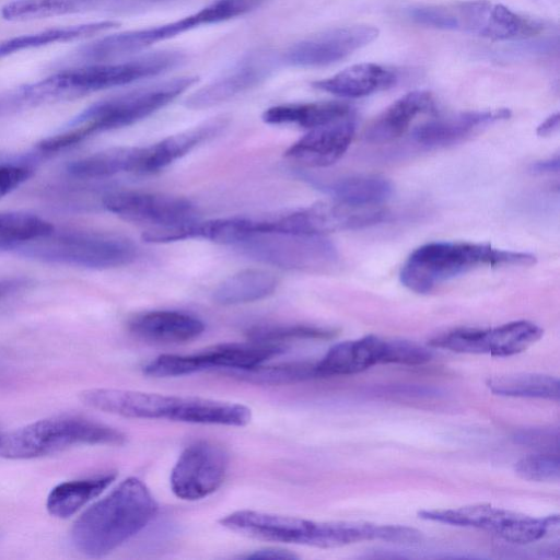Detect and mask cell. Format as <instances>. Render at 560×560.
I'll list each match as a JSON object with an SVG mask.
<instances>
[{
    "instance_id": "603a6c76",
    "label": "cell",
    "mask_w": 560,
    "mask_h": 560,
    "mask_svg": "<svg viewBox=\"0 0 560 560\" xmlns=\"http://www.w3.org/2000/svg\"><path fill=\"white\" fill-rule=\"evenodd\" d=\"M434 110L435 101L430 92H409L385 108L369 125L364 139L373 144L389 143L401 137L418 116Z\"/></svg>"
},
{
    "instance_id": "ba28073f",
    "label": "cell",
    "mask_w": 560,
    "mask_h": 560,
    "mask_svg": "<svg viewBox=\"0 0 560 560\" xmlns=\"http://www.w3.org/2000/svg\"><path fill=\"white\" fill-rule=\"evenodd\" d=\"M125 441V434L109 425L81 417H54L0 433V457L31 459L79 445H120Z\"/></svg>"
},
{
    "instance_id": "7c38bea8",
    "label": "cell",
    "mask_w": 560,
    "mask_h": 560,
    "mask_svg": "<svg viewBox=\"0 0 560 560\" xmlns=\"http://www.w3.org/2000/svg\"><path fill=\"white\" fill-rule=\"evenodd\" d=\"M418 515L425 521L482 529L505 541L522 545L542 539L559 525L557 514L534 517L490 504L422 510Z\"/></svg>"
},
{
    "instance_id": "9a60e30c",
    "label": "cell",
    "mask_w": 560,
    "mask_h": 560,
    "mask_svg": "<svg viewBox=\"0 0 560 560\" xmlns=\"http://www.w3.org/2000/svg\"><path fill=\"white\" fill-rule=\"evenodd\" d=\"M541 327L529 320H514L492 328L459 327L430 340V346L457 353L511 357L539 340Z\"/></svg>"
},
{
    "instance_id": "ffe728a7",
    "label": "cell",
    "mask_w": 560,
    "mask_h": 560,
    "mask_svg": "<svg viewBox=\"0 0 560 560\" xmlns=\"http://www.w3.org/2000/svg\"><path fill=\"white\" fill-rule=\"evenodd\" d=\"M282 351V347L277 343L256 340L220 343L197 353L178 354L176 370L180 376L211 369L244 371L262 364Z\"/></svg>"
},
{
    "instance_id": "e575fe53",
    "label": "cell",
    "mask_w": 560,
    "mask_h": 560,
    "mask_svg": "<svg viewBox=\"0 0 560 560\" xmlns=\"http://www.w3.org/2000/svg\"><path fill=\"white\" fill-rule=\"evenodd\" d=\"M315 362L300 361L280 363L270 366L262 364L244 371H231L230 374L242 380L259 384H289L316 378Z\"/></svg>"
},
{
    "instance_id": "60d3db41",
    "label": "cell",
    "mask_w": 560,
    "mask_h": 560,
    "mask_svg": "<svg viewBox=\"0 0 560 560\" xmlns=\"http://www.w3.org/2000/svg\"><path fill=\"white\" fill-rule=\"evenodd\" d=\"M246 559H296L298 556L290 550L279 548H262L255 550L246 556Z\"/></svg>"
},
{
    "instance_id": "d6a6232c",
    "label": "cell",
    "mask_w": 560,
    "mask_h": 560,
    "mask_svg": "<svg viewBox=\"0 0 560 560\" xmlns=\"http://www.w3.org/2000/svg\"><path fill=\"white\" fill-rule=\"evenodd\" d=\"M489 389L500 396L539 398L558 401L560 383L557 377L538 373H516L487 381Z\"/></svg>"
},
{
    "instance_id": "8992f818",
    "label": "cell",
    "mask_w": 560,
    "mask_h": 560,
    "mask_svg": "<svg viewBox=\"0 0 560 560\" xmlns=\"http://www.w3.org/2000/svg\"><path fill=\"white\" fill-rule=\"evenodd\" d=\"M139 77V65L132 59L84 63L1 93L0 116L71 101L93 92L135 82Z\"/></svg>"
},
{
    "instance_id": "30bf717a",
    "label": "cell",
    "mask_w": 560,
    "mask_h": 560,
    "mask_svg": "<svg viewBox=\"0 0 560 560\" xmlns=\"http://www.w3.org/2000/svg\"><path fill=\"white\" fill-rule=\"evenodd\" d=\"M260 1L214 0L201 10L183 19L96 39L80 47L72 56V59L83 65L113 61L139 52L154 44L173 38L200 25L219 23L245 14L257 7Z\"/></svg>"
},
{
    "instance_id": "5bb4252c",
    "label": "cell",
    "mask_w": 560,
    "mask_h": 560,
    "mask_svg": "<svg viewBox=\"0 0 560 560\" xmlns=\"http://www.w3.org/2000/svg\"><path fill=\"white\" fill-rule=\"evenodd\" d=\"M237 246L254 259L292 270L320 272L338 261L335 246L320 235L260 233Z\"/></svg>"
},
{
    "instance_id": "6da1fadb",
    "label": "cell",
    "mask_w": 560,
    "mask_h": 560,
    "mask_svg": "<svg viewBox=\"0 0 560 560\" xmlns=\"http://www.w3.org/2000/svg\"><path fill=\"white\" fill-rule=\"evenodd\" d=\"M220 524L246 537L317 548H336L361 541L401 542L406 536L401 525L362 522H316L295 516L252 510L225 515Z\"/></svg>"
},
{
    "instance_id": "f35d334b",
    "label": "cell",
    "mask_w": 560,
    "mask_h": 560,
    "mask_svg": "<svg viewBox=\"0 0 560 560\" xmlns=\"http://www.w3.org/2000/svg\"><path fill=\"white\" fill-rule=\"evenodd\" d=\"M516 443L535 447L540 451L558 452L559 432L557 429H527L522 430L514 435Z\"/></svg>"
},
{
    "instance_id": "ac0fdd59",
    "label": "cell",
    "mask_w": 560,
    "mask_h": 560,
    "mask_svg": "<svg viewBox=\"0 0 560 560\" xmlns=\"http://www.w3.org/2000/svg\"><path fill=\"white\" fill-rule=\"evenodd\" d=\"M102 203L107 211L126 221L153 228L187 223L196 217L189 200L163 194L116 190L104 195Z\"/></svg>"
},
{
    "instance_id": "44dd1931",
    "label": "cell",
    "mask_w": 560,
    "mask_h": 560,
    "mask_svg": "<svg viewBox=\"0 0 560 560\" xmlns=\"http://www.w3.org/2000/svg\"><path fill=\"white\" fill-rule=\"evenodd\" d=\"M355 131L350 116L310 129L292 143L284 156L310 167H326L336 163L348 150Z\"/></svg>"
},
{
    "instance_id": "7402d4cb",
    "label": "cell",
    "mask_w": 560,
    "mask_h": 560,
    "mask_svg": "<svg viewBox=\"0 0 560 560\" xmlns=\"http://www.w3.org/2000/svg\"><path fill=\"white\" fill-rule=\"evenodd\" d=\"M506 108L468 110L431 119L413 129L416 142L425 148H442L455 144L480 129L499 120L508 119Z\"/></svg>"
},
{
    "instance_id": "52a82bcc",
    "label": "cell",
    "mask_w": 560,
    "mask_h": 560,
    "mask_svg": "<svg viewBox=\"0 0 560 560\" xmlns=\"http://www.w3.org/2000/svg\"><path fill=\"white\" fill-rule=\"evenodd\" d=\"M408 16L428 27L491 39L524 38L546 30L544 22L487 0L413 7L408 10Z\"/></svg>"
},
{
    "instance_id": "ab89813d",
    "label": "cell",
    "mask_w": 560,
    "mask_h": 560,
    "mask_svg": "<svg viewBox=\"0 0 560 560\" xmlns=\"http://www.w3.org/2000/svg\"><path fill=\"white\" fill-rule=\"evenodd\" d=\"M32 170L25 165L0 164V200L18 188L31 176Z\"/></svg>"
},
{
    "instance_id": "5b68a950",
    "label": "cell",
    "mask_w": 560,
    "mask_h": 560,
    "mask_svg": "<svg viewBox=\"0 0 560 560\" xmlns=\"http://www.w3.org/2000/svg\"><path fill=\"white\" fill-rule=\"evenodd\" d=\"M528 253L499 249L485 243L431 242L415 249L401 267L399 278L409 290L427 294L457 276L485 266H529Z\"/></svg>"
},
{
    "instance_id": "1f68e13d",
    "label": "cell",
    "mask_w": 560,
    "mask_h": 560,
    "mask_svg": "<svg viewBox=\"0 0 560 560\" xmlns=\"http://www.w3.org/2000/svg\"><path fill=\"white\" fill-rule=\"evenodd\" d=\"M278 282V278L268 270L245 269L219 283L212 298L222 305L254 302L270 295Z\"/></svg>"
},
{
    "instance_id": "83f0119b",
    "label": "cell",
    "mask_w": 560,
    "mask_h": 560,
    "mask_svg": "<svg viewBox=\"0 0 560 560\" xmlns=\"http://www.w3.org/2000/svg\"><path fill=\"white\" fill-rule=\"evenodd\" d=\"M116 21H97L14 36L0 40V60L19 51L86 38L115 28Z\"/></svg>"
},
{
    "instance_id": "4fadbf2b",
    "label": "cell",
    "mask_w": 560,
    "mask_h": 560,
    "mask_svg": "<svg viewBox=\"0 0 560 560\" xmlns=\"http://www.w3.org/2000/svg\"><path fill=\"white\" fill-rule=\"evenodd\" d=\"M386 212L380 207H351L335 201L318 202L282 214L257 219V233H287L320 235L343 230H355L384 220Z\"/></svg>"
},
{
    "instance_id": "7a4b0ae2",
    "label": "cell",
    "mask_w": 560,
    "mask_h": 560,
    "mask_svg": "<svg viewBox=\"0 0 560 560\" xmlns=\"http://www.w3.org/2000/svg\"><path fill=\"white\" fill-rule=\"evenodd\" d=\"M158 510L145 483L129 477L75 520L71 542L84 556L103 557L141 532Z\"/></svg>"
},
{
    "instance_id": "836d02e7",
    "label": "cell",
    "mask_w": 560,
    "mask_h": 560,
    "mask_svg": "<svg viewBox=\"0 0 560 560\" xmlns=\"http://www.w3.org/2000/svg\"><path fill=\"white\" fill-rule=\"evenodd\" d=\"M54 228L50 222L33 213L0 211V252L16 250L48 234Z\"/></svg>"
},
{
    "instance_id": "7bdbcfd3",
    "label": "cell",
    "mask_w": 560,
    "mask_h": 560,
    "mask_svg": "<svg viewBox=\"0 0 560 560\" xmlns=\"http://www.w3.org/2000/svg\"><path fill=\"white\" fill-rule=\"evenodd\" d=\"M532 170L537 174L557 173L559 171V159L553 158L533 164Z\"/></svg>"
},
{
    "instance_id": "277c9868",
    "label": "cell",
    "mask_w": 560,
    "mask_h": 560,
    "mask_svg": "<svg viewBox=\"0 0 560 560\" xmlns=\"http://www.w3.org/2000/svg\"><path fill=\"white\" fill-rule=\"evenodd\" d=\"M198 81L174 78L101 100L75 116L62 131L37 143L42 152H57L102 131L132 125L153 114Z\"/></svg>"
},
{
    "instance_id": "3957f363",
    "label": "cell",
    "mask_w": 560,
    "mask_h": 560,
    "mask_svg": "<svg viewBox=\"0 0 560 560\" xmlns=\"http://www.w3.org/2000/svg\"><path fill=\"white\" fill-rule=\"evenodd\" d=\"M80 400L96 410L132 419L244 427L252 419L248 407L197 396H176L151 392L90 388L79 394Z\"/></svg>"
},
{
    "instance_id": "e0dca14e",
    "label": "cell",
    "mask_w": 560,
    "mask_h": 560,
    "mask_svg": "<svg viewBox=\"0 0 560 560\" xmlns=\"http://www.w3.org/2000/svg\"><path fill=\"white\" fill-rule=\"evenodd\" d=\"M281 61V56L269 48L250 50L187 97L185 105L191 109H203L226 102L262 83Z\"/></svg>"
},
{
    "instance_id": "8d00e7d4",
    "label": "cell",
    "mask_w": 560,
    "mask_h": 560,
    "mask_svg": "<svg viewBox=\"0 0 560 560\" xmlns=\"http://www.w3.org/2000/svg\"><path fill=\"white\" fill-rule=\"evenodd\" d=\"M516 475L525 480L537 482L558 481L560 460L558 453L530 454L518 459L514 465Z\"/></svg>"
},
{
    "instance_id": "b9f144b4",
    "label": "cell",
    "mask_w": 560,
    "mask_h": 560,
    "mask_svg": "<svg viewBox=\"0 0 560 560\" xmlns=\"http://www.w3.org/2000/svg\"><path fill=\"white\" fill-rule=\"evenodd\" d=\"M560 116L559 113H555L547 117L538 127L537 135L540 137H547L552 135L559 128Z\"/></svg>"
},
{
    "instance_id": "d4e9b609",
    "label": "cell",
    "mask_w": 560,
    "mask_h": 560,
    "mask_svg": "<svg viewBox=\"0 0 560 560\" xmlns=\"http://www.w3.org/2000/svg\"><path fill=\"white\" fill-rule=\"evenodd\" d=\"M225 116L214 117L194 128L143 147L139 173H152L164 168L194 148L218 136L226 126Z\"/></svg>"
},
{
    "instance_id": "cb8c5ba5",
    "label": "cell",
    "mask_w": 560,
    "mask_h": 560,
    "mask_svg": "<svg viewBox=\"0 0 560 560\" xmlns=\"http://www.w3.org/2000/svg\"><path fill=\"white\" fill-rule=\"evenodd\" d=\"M137 337L159 343H183L198 338L205 324L178 311H151L133 316L128 324Z\"/></svg>"
},
{
    "instance_id": "d590c367",
    "label": "cell",
    "mask_w": 560,
    "mask_h": 560,
    "mask_svg": "<svg viewBox=\"0 0 560 560\" xmlns=\"http://www.w3.org/2000/svg\"><path fill=\"white\" fill-rule=\"evenodd\" d=\"M327 328L310 325H268L255 326L248 329L250 340L277 343L295 339H327L334 336Z\"/></svg>"
},
{
    "instance_id": "8fae6325",
    "label": "cell",
    "mask_w": 560,
    "mask_h": 560,
    "mask_svg": "<svg viewBox=\"0 0 560 560\" xmlns=\"http://www.w3.org/2000/svg\"><path fill=\"white\" fill-rule=\"evenodd\" d=\"M431 359L432 352L415 342L368 335L334 345L314 365L316 377H330L353 375L377 364L422 365Z\"/></svg>"
},
{
    "instance_id": "484cf974",
    "label": "cell",
    "mask_w": 560,
    "mask_h": 560,
    "mask_svg": "<svg viewBox=\"0 0 560 560\" xmlns=\"http://www.w3.org/2000/svg\"><path fill=\"white\" fill-rule=\"evenodd\" d=\"M396 81L397 74L393 70L364 62L348 67L330 78L315 81L312 85L337 96L353 98L389 89Z\"/></svg>"
},
{
    "instance_id": "d6986e66",
    "label": "cell",
    "mask_w": 560,
    "mask_h": 560,
    "mask_svg": "<svg viewBox=\"0 0 560 560\" xmlns=\"http://www.w3.org/2000/svg\"><path fill=\"white\" fill-rule=\"evenodd\" d=\"M378 35L372 25L327 30L291 45L281 60L293 67L315 68L335 63L366 46Z\"/></svg>"
},
{
    "instance_id": "f546056e",
    "label": "cell",
    "mask_w": 560,
    "mask_h": 560,
    "mask_svg": "<svg viewBox=\"0 0 560 560\" xmlns=\"http://www.w3.org/2000/svg\"><path fill=\"white\" fill-rule=\"evenodd\" d=\"M335 201L351 207H380L393 191L392 184L378 175H352L317 185Z\"/></svg>"
},
{
    "instance_id": "4dcf8cb0",
    "label": "cell",
    "mask_w": 560,
    "mask_h": 560,
    "mask_svg": "<svg viewBox=\"0 0 560 560\" xmlns=\"http://www.w3.org/2000/svg\"><path fill=\"white\" fill-rule=\"evenodd\" d=\"M143 147H116L72 161L68 172L78 178L109 177L122 172L139 173Z\"/></svg>"
},
{
    "instance_id": "2e32d148",
    "label": "cell",
    "mask_w": 560,
    "mask_h": 560,
    "mask_svg": "<svg viewBox=\"0 0 560 560\" xmlns=\"http://www.w3.org/2000/svg\"><path fill=\"white\" fill-rule=\"evenodd\" d=\"M229 467L225 450L211 441H196L179 455L171 472L173 493L187 501L203 499L223 483Z\"/></svg>"
},
{
    "instance_id": "74e56055",
    "label": "cell",
    "mask_w": 560,
    "mask_h": 560,
    "mask_svg": "<svg viewBox=\"0 0 560 560\" xmlns=\"http://www.w3.org/2000/svg\"><path fill=\"white\" fill-rule=\"evenodd\" d=\"M173 1L176 0H73V5L78 13H128L151 9Z\"/></svg>"
},
{
    "instance_id": "9c48e42d",
    "label": "cell",
    "mask_w": 560,
    "mask_h": 560,
    "mask_svg": "<svg viewBox=\"0 0 560 560\" xmlns=\"http://www.w3.org/2000/svg\"><path fill=\"white\" fill-rule=\"evenodd\" d=\"M46 262L107 269L128 265L137 256L133 243L117 234L55 228L15 250Z\"/></svg>"
},
{
    "instance_id": "f1b7e54d",
    "label": "cell",
    "mask_w": 560,
    "mask_h": 560,
    "mask_svg": "<svg viewBox=\"0 0 560 560\" xmlns=\"http://www.w3.org/2000/svg\"><path fill=\"white\" fill-rule=\"evenodd\" d=\"M116 478V474L69 480L54 487L46 500L51 516L68 518L97 498Z\"/></svg>"
},
{
    "instance_id": "4316f807",
    "label": "cell",
    "mask_w": 560,
    "mask_h": 560,
    "mask_svg": "<svg viewBox=\"0 0 560 560\" xmlns=\"http://www.w3.org/2000/svg\"><path fill=\"white\" fill-rule=\"evenodd\" d=\"M350 115V106L341 102L291 103L269 107L262 113V120L270 125H296L312 129Z\"/></svg>"
}]
</instances>
